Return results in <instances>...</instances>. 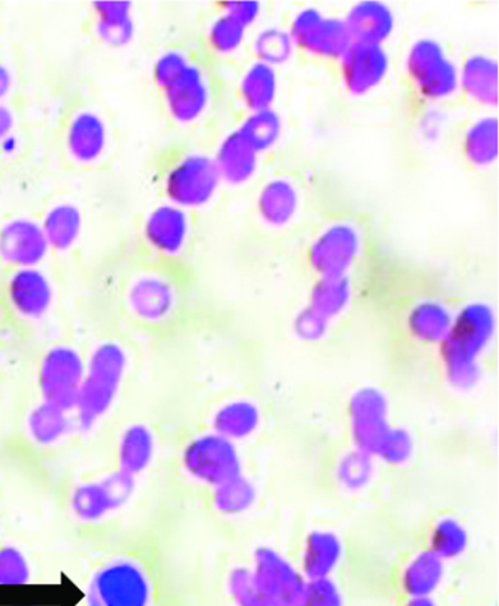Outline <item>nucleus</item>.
Here are the masks:
<instances>
[{"label":"nucleus","mask_w":499,"mask_h":606,"mask_svg":"<svg viewBox=\"0 0 499 606\" xmlns=\"http://www.w3.org/2000/svg\"><path fill=\"white\" fill-rule=\"evenodd\" d=\"M352 295V276L317 279L316 285L312 286L308 307L331 321L348 309Z\"/></svg>","instance_id":"nucleus-27"},{"label":"nucleus","mask_w":499,"mask_h":606,"mask_svg":"<svg viewBox=\"0 0 499 606\" xmlns=\"http://www.w3.org/2000/svg\"><path fill=\"white\" fill-rule=\"evenodd\" d=\"M146 238L156 251L163 256H178L183 251L189 239V219L182 208L161 206L148 216L146 221Z\"/></svg>","instance_id":"nucleus-15"},{"label":"nucleus","mask_w":499,"mask_h":606,"mask_svg":"<svg viewBox=\"0 0 499 606\" xmlns=\"http://www.w3.org/2000/svg\"><path fill=\"white\" fill-rule=\"evenodd\" d=\"M220 182L214 157L191 152L169 170L164 189L172 206L184 210L207 206L219 191Z\"/></svg>","instance_id":"nucleus-5"},{"label":"nucleus","mask_w":499,"mask_h":606,"mask_svg":"<svg viewBox=\"0 0 499 606\" xmlns=\"http://www.w3.org/2000/svg\"><path fill=\"white\" fill-rule=\"evenodd\" d=\"M352 41L382 44L395 30V16L391 9L380 2L356 4L345 18Z\"/></svg>","instance_id":"nucleus-19"},{"label":"nucleus","mask_w":499,"mask_h":606,"mask_svg":"<svg viewBox=\"0 0 499 606\" xmlns=\"http://www.w3.org/2000/svg\"><path fill=\"white\" fill-rule=\"evenodd\" d=\"M461 155L475 169H487L498 157V122L496 116H482L465 129Z\"/></svg>","instance_id":"nucleus-21"},{"label":"nucleus","mask_w":499,"mask_h":606,"mask_svg":"<svg viewBox=\"0 0 499 606\" xmlns=\"http://www.w3.org/2000/svg\"><path fill=\"white\" fill-rule=\"evenodd\" d=\"M443 559L431 549L416 555L405 568L403 587L410 598H429L441 585Z\"/></svg>","instance_id":"nucleus-28"},{"label":"nucleus","mask_w":499,"mask_h":606,"mask_svg":"<svg viewBox=\"0 0 499 606\" xmlns=\"http://www.w3.org/2000/svg\"><path fill=\"white\" fill-rule=\"evenodd\" d=\"M341 81L356 97L368 95L386 80L388 54L382 44L352 41L339 59Z\"/></svg>","instance_id":"nucleus-10"},{"label":"nucleus","mask_w":499,"mask_h":606,"mask_svg":"<svg viewBox=\"0 0 499 606\" xmlns=\"http://www.w3.org/2000/svg\"><path fill=\"white\" fill-rule=\"evenodd\" d=\"M293 41L289 32L283 30L270 29L262 31L256 41L257 58L260 62L276 68L277 64L285 63L292 57Z\"/></svg>","instance_id":"nucleus-37"},{"label":"nucleus","mask_w":499,"mask_h":606,"mask_svg":"<svg viewBox=\"0 0 499 606\" xmlns=\"http://www.w3.org/2000/svg\"><path fill=\"white\" fill-rule=\"evenodd\" d=\"M154 80L174 122L191 125L207 112L210 88L204 73L187 54L178 50L161 54L154 64Z\"/></svg>","instance_id":"nucleus-2"},{"label":"nucleus","mask_w":499,"mask_h":606,"mask_svg":"<svg viewBox=\"0 0 499 606\" xmlns=\"http://www.w3.org/2000/svg\"><path fill=\"white\" fill-rule=\"evenodd\" d=\"M13 125V116L11 110L0 106V140L7 137V133L11 131Z\"/></svg>","instance_id":"nucleus-46"},{"label":"nucleus","mask_w":499,"mask_h":606,"mask_svg":"<svg viewBox=\"0 0 499 606\" xmlns=\"http://www.w3.org/2000/svg\"><path fill=\"white\" fill-rule=\"evenodd\" d=\"M459 91L479 108H496L498 103V63L483 53L471 54L459 69Z\"/></svg>","instance_id":"nucleus-17"},{"label":"nucleus","mask_w":499,"mask_h":606,"mask_svg":"<svg viewBox=\"0 0 499 606\" xmlns=\"http://www.w3.org/2000/svg\"><path fill=\"white\" fill-rule=\"evenodd\" d=\"M328 319L320 316V314L313 311L312 308H305L302 312H299V316L296 317L295 330L298 332V336L307 340H318L321 339L327 332Z\"/></svg>","instance_id":"nucleus-43"},{"label":"nucleus","mask_w":499,"mask_h":606,"mask_svg":"<svg viewBox=\"0 0 499 606\" xmlns=\"http://www.w3.org/2000/svg\"><path fill=\"white\" fill-rule=\"evenodd\" d=\"M341 558V543L335 534L316 530L308 536L303 550V573L309 580L330 577Z\"/></svg>","instance_id":"nucleus-26"},{"label":"nucleus","mask_w":499,"mask_h":606,"mask_svg":"<svg viewBox=\"0 0 499 606\" xmlns=\"http://www.w3.org/2000/svg\"><path fill=\"white\" fill-rule=\"evenodd\" d=\"M406 606H437L429 598H411L410 603Z\"/></svg>","instance_id":"nucleus-48"},{"label":"nucleus","mask_w":499,"mask_h":606,"mask_svg":"<svg viewBox=\"0 0 499 606\" xmlns=\"http://www.w3.org/2000/svg\"><path fill=\"white\" fill-rule=\"evenodd\" d=\"M94 8L97 31L101 39L110 46L127 44L133 31L131 3L99 2L94 4Z\"/></svg>","instance_id":"nucleus-31"},{"label":"nucleus","mask_w":499,"mask_h":606,"mask_svg":"<svg viewBox=\"0 0 499 606\" xmlns=\"http://www.w3.org/2000/svg\"><path fill=\"white\" fill-rule=\"evenodd\" d=\"M48 249L43 228L36 221L12 220L0 230V257L13 266L32 268L43 260Z\"/></svg>","instance_id":"nucleus-14"},{"label":"nucleus","mask_w":499,"mask_h":606,"mask_svg":"<svg viewBox=\"0 0 499 606\" xmlns=\"http://www.w3.org/2000/svg\"><path fill=\"white\" fill-rule=\"evenodd\" d=\"M452 312L440 300H420L410 309L408 328L416 340L425 344H441L452 324Z\"/></svg>","instance_id":"nucleus-23"},{"label":"nucleus","mask_w":499,"mask_h":606,"mask_svg":"<svg viewBox=\"0 0 499 606\" xmlns=\"http://www.w3.org/2000/svg\"><path fill=\"white\" fill-rule=\"evenodd\" d=\"M247 29L236 22L233 18L221 13L208 30V43L217 54L229 57L242 46Z\"/></svg>","instance_id":"nucleus-36"},{"label":"nucleus","mask_w":499,"mask_h":606,"mask_svg":"<svg viewBox=\"0 0 499 606\" xmlns=\"http://www.w3.org/2000/svg\"><path fill=\"white\" fill-rule=\"evenodd\" d=\"M300 210L298 185L288 178L268 180L257 198V212L262 223L272 229L292 223Z\"/></svg>","instance_id":"nucleus-16"},{"label":"nucleus","mask_w":499,"mask_h":606,"mask_svg":"<svg viewBox=\"0 0 499 606\" xmlns=\"http://www.w3.org/2000/svg\"><path fill=\"white\" fill-rule=\"evenodd\" d=\"M339 476L345 487L359 489L369 483L372 476V463L362 451L350 453L341 461Z\"/></svg>","instance_id":"nucleus-39"},{"label":"nucleus","mask_w":499,"mask_h":606,"mask_svg":"<svg viewBox=\"0 0 499 606\" xmlns=\"http://www.w3.org/2000/svg\"><path fill=\"white\" fill-rule=\"evenodd\" d=\"M431 550L441 559L459 557L468 547V535L465 527L455 519L438 521L431 536Z\"/></svg>","instance_id":"nucleus-35"},{"label":"nucleus","mask_w":499,"mask_h":606,"mask_svg":"<svg viewBox=\"0 0 499 606\" xmlns=\"http://www.w3.org/2000/svg\"><path fill=\"white\" fill-rule=\"evenodd\" d=\"M108 145V131L99 116L84 112L73 118L68 131V148L73 159L91 163L103 155Z\"/></svg>","instance_id":"nucleus-22"},{"label":"nucleus","mask_w":499,"mask_h":606,"mask_svg":"<svg viewBox=\"0 0 499 606\" xmlns=\"http://www.w3.org/2000/svg\"><path fill=\"white\" fill-rule=\"evenodd\" d=\"M350 420L358 450L378 455L388 433V405L386 396L377 388H363L356 393L350 404Z\"/></svg>","instance_id":"nucleus-12"},{"label":"nucleus","mask_w":499,"mask_h":606,"mask_svg":"<svg viewBox=\"0 0 499 606\" xmlns=\"http://www.w3.org/2000/svg\"><path fill=\"white\" fill-rule=\"evenodd\" d=\"M152 450H154V441L150 431L142 427L129 429L120 447L122 466L129 474L136 475L150 463Z\"/></svg>","instance_id":"nucleus-33"},{"label":"nucleus","mask_w":499,"mask_h":606,"mask_svg":"<svg viewBox=\"0 0 499 606\" xmlns=\"http://www.w3.org/2000/svg\"><path fill=\"white\" fill-rule=\"evenodd\" d=\"M27 580V564L16 550L0 553V583H24Z\"/></svg>","instance_id":"nucleus-44"},{"label":"nucleus","mask_w":499,"mask_h":606,"mask_svg":"<svg viewBox=\"0 0 499 606\" xmlns=\"http://www.w3.org/2000/svg\"><path fill=\"white\" fill-rule=\"evenodd\" d=\"M411 451H413V441L409 433L405 429H391L377 456L390 465H401L409 460Z\"/></svg>","instance_id":"nucleus-42"},{"label":"nucleus","mask_w":499,"mask_h":606,"mask_svg":"<svg viewBox=\"0 0 499 606\" xmlns=\"http://www.w3.org/2000/svg\"><path fill=\"white\" fill-rule=\"evenodd\" d=\"M295 48L308 57L336 60L343 57L352 43L343 20L323 16L318 9H303L295 17L289 30Z\"/></svg>","instance_id":"nucleus-6"},{"label":"nucleus","mask_w":499,"mask_h":606,"mask_svg":"<svg viewBox=\"0 0 499 606\" xmlns=\"http://www.w3.org/2000/svg\"><path fill=\"white\" fill-rule=\"evenodd\" d=\"M405 80L419 105L442 103L459 92V69L442 44L416 40L405 59Z\"/></svg>","instance_id":"nucleus-3"},{"label":"nucleus","mask_w":499,"mask_h":606,"mask_svg":"<svg viewBox=\"0 0 499 606\" xmlns=\"http://www.w3.org/2000/svg\"><path fill=\"white\" fill-rule=\"evenodd\" d=\"M362 231L348 220L328 225L312 239L307 252L308 266L317 279L352 276L363 252Z\"/></svg>","instance_id":"nucleus-4"},{"label":"nucleus","mask_w":499,"mask_h":606,"mask_svg":"<svg viewBox=\"0 0 499 606\" xmlns=\"http://www.w3.org/2000/svg\"><path fill=\"white\" fill-rule=\"evenodd\" d=\"M81 212L71 203H60L46 216L44 231L49 247L64 251L71 248L81 231Z\"/></svg>","instance_id":"nucleus-32"},{"label":"nucleus","mask_w":499,"mask_h":606,"mask_svg":"<svg viewBox=\"0 0 499 606\" xmlns=\"http://www.w3.org/2000/svg\"><path fill=\"white\" fill-rule=\"evenodd\" d=\"M252 576L268 606H293L305 583L283 555L268 548L257 550Z\"/></svg>","instance_id":"nucleus-11"},{"label":"nucleus","mask_w":499,"mask_h":606,"mask_svg":"<svg viewBox=\"0 0 499 606\" xmlns=\"http://www.w3.org/2000/svg\"><path fill=\"white\" fill-rule=\"evenodd\" d=\"M261 8L257 2H226L223 13L233 18L244 29H249L260 17Z\"/></svg>","instance_id":"nucleus-45"},{"label":"nucleus","mask_w":499,"mask_h":606,"mask_svg":"<svg viewBox=\"0 0 499 606\" xmlns=\"http://www.w3.org/2000/svg\"><path fill=\"white\" fill-rule=\"evenodd\" d=\"M260 156L240 138L239 133L230 132L221 141L214 157L221 180L230 185H244L256 176Z\"/></svg>","instance_id":"nucleus-20"},{"label":"nucleus","mask_w":499,"mask_h":606,"mask_svg":"<svg viewBox=\"0 0 499 606\" xmlns=\"http://www.w3.org/2000/svg\"><path fill=\"white\" fill-rule=\"evenodd\" d=\"M31 428L37 438L43 439V441H52L63 433V410L50 404L41 407L34 414Z\"/></svg>","instance_id":"nucleus-41"},{"label":"nucleus","mask_w":499,"mask_h":606,"mask_svg":"<svg viewBox=\"0 0 499 606\" xmlns=\"http://www.w3.org/2000/svg\"><path fill=\"white\" fill-rule=\"evenodd\" d=\"M82 365L80 356L67 347L50 351L43 368V388L48 404L68 409L80 396Z\"/></svg>","instance_id":"nucleus-13"},{"label":"nucleus","mask_w":499,"mask_h":606,"mask_svg":"<svg viewBox=\"0 0 499 606\" xmlns=\"http://www.w3.org/2000/svg\"><path fill=\"white\" fill-rule=\"evenodd\" d=\"M260 411L251 401L238 400L221 407L214 416L216 434L230 439H243L256 433Z\"/></svg>","instance_id":"nucleus-30"},{"label":"nucleus","mask_w":499,"mask_h":606,"mask_svg":"<svg viewBox=\"0 0 499 606\" xmlns=\"http://www.w3.org/2000/svg\"><path fill=\"white\" fill-rule=\"evenodd\" d=\"M174 302V291L160 277L147 276L137 280L129 291V304L138 316L160 319L168 316Z\"/></svg>","instance_id":"nucleus-24"},{"label":"nucleus","mask_w":499,"mask_h":606,"mask_svg":"<svg viewBox=\"0 0 499 606\" xmlns=\"http://www.w3.org/2000/svg\"><path fill=\"white\" fill-rule=\"evenodd\" d=\"M293 606H343V598L330 578H320L303 583Z\"/></svg>","instance_id":"nucleus-38"},{"label":"nucleus","mask_w":499,"mask_h":606,"mask_svg":"<svg viewBox=\"0 0 499 606\" xmlns=\"http://www.w3.org/2000/svg\"><path fill=\"white\" fill-rule=\"evenodd\" d=\"M123 354L118 346L104 345L92 356L90 376L81 384L78 404L82 407V418L94 423L103 415L117 393L123 369Z\"/></svg>","instance_id":"nucleus-9"},{"label":"nucleus","mask_w":499,"mask_h":606,"mask_svg":"<svg viewBox=\"0 0 499 606\" xmlns=\"http://www.w3.org/2000/svg\"><path fill=\"white\" fill-rule=\"evenodd\" d=\"M214 501L216 507L226 515H239L256 501V489L251 483L238 476L216 487Z\"/></svg>","instance_id":"nucleus-34"},{"label":"nucleus","mask_w":499,"mask_h":606,"mask_svg":"<svg viewBox=\"0 0 499 606\" xmlns=\"http://www.w3.org/2000/svg\"><path fill=\"white\" fill-rule=\"evenodd\" d=\"M9 296L17 311L27 318H40L52 304L48 277L36 268H21L9 281Z\"/></svg>","instance_id":"nucleus-18"},{"label":"nucleus","mask_w":499,"mask_h":606,"mask_svg":"<svg viewBox=\"0 0 499 606\" xmlns=\"http://www.w3.org/2000/svg\"><path fill=\"white\" fill-rule=\"evenodd\" d=\"M496 331V314L487 304L466 305L441 341L448 378L459 388H470L479 379L478 358Z\"/></svg>","instance_id":"nucleus-1"},{"label":"nucleus","mask_w":499,"mask_h":606,"mask_svg":"<svg viewBox=\"0 0 499 606\" xmlns=\"http://www.w3.org/2000/svg\"><path fill=\"white\" fill-rule=\"evenodd\" d=\"M229 587L239 606H268L253 582L252 572L238 568L230 575Z\"/></svg>","instance_id":"nucleus-40"},{"label":"nucleus","mask_w":499,"mask_h":606,"mask_svg":"<svg viewBox=\"0 0 499 606\" xmlns=\"http://www.w3.org/2000/svg\"><path fill=\"white\" fill-rule=\"evenodd\" d=\"M9 88H11V73L3 64H0V99L7 95Z\"/></svg>","instance_id":"nucleus-47"},{"label":"nucleus","mask_w":499,"mask_h":606,"mask_svg":"<svg viewBox=\"0 0 499 606\" xmlns=\"http://www.w3.org/2000/svg\"><path fill=\"white\" fill-rule=\"evenodd\" d=\"M240 100L249 113L271 109L277 96L276 68L265 62H253L239 82Z\"/></svg>","instance_id":"nucleus-25"},{"label":"nucleus","mask_w":499,"mask_h":606,"mask_svg":"<svg viewBox=\"0 0 499 606\" xmlns=\"http://www.w3.org/2000/svg\"><path fill=\"white\" fill-rule=\"evenodd\" d=\"M281 129H283V123H281L279 113L268 109L249 113L248 118L236 129V132L258 156H261L276 146L281 137Z\"/></svg>","instance_id":"nucleus-29"},{"label":"nucleus","mask_w":499,"mask_h":606,"mask_svg":"<svg viewBox=\"0 0 499 606\" xmlns=\"http://www.w3.org/2000/svg\"><path fill=\"white\" fill-rule=\"evenodd\" d=\"M189 474L201 483L219 487L240 476V457L230 439L204 435L189 444L183 457Z\"/></svg>","instance_id":"nucleus-8"},{"label":"nucleus","mask_w":499,"mask_h":606,"mask_svg":"<svg viewBox=\"0 0 499 606\" xmlns=\"http://www.w3.org/2000/svg\"><path fill=\"white\" fill-rule=\"evenodd\" d=\"M150 582L140 567L117 563L91 580L87 606H150Z\"/></svg>","instance_id":"nucleus-7"}]
</instances>
